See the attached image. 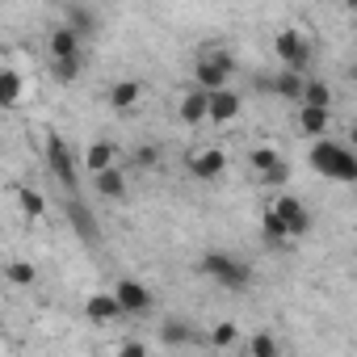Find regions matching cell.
Instances as JSON below:
<instances>
[{
  "label": "cell",
  "mask_w": 357,
  "mask_h": 357,
  "mask_svg": "<svg viewBox=\"0 0 357 357\" xmlns=\"http://www.w3.org/2000/svg\"><path fill=\"white\" fill-rule=\"evenodd\" d=\"M93 190L101 194V198H109V202H118V198H126V176H122V168H101V172H93Z\"/></svg>",
  "instance_id": "obj_10"
},
{
  "label": "cell",
  "mask_w": 357,
  "mask_h": 357,
  "mask_svg": "<svg viewBox=\"0 0 357 357\" xmlns=\"http://www.w3.org/2000/svg\"><path fill=\"white\" fill-rule=\"evenodd\" d=\"M211 344H215V349H231V344H236V324H215Z\"/></svg>",
  "instance_id": "obj_28"
},
{
  "label": "cell",
  "mask_w": 357,
  "mask_h": 357,
  "mask_svg": "<svg viewBox=\"0 0 357 357\" xmlns=\"http://www.w3.org/2000/svg\"><path fill=\"white\" fill-rule=\"evenodd\" d=\"M273 93H278V97H298V93H303V76H298L294 68H286V72L273 80Z\"/></svg>",
  "instance_id": "obj_21"
},
{
  "label": "cell",
  "mask_w": 357,
  "mask_h": 357,
  "mask_svg": "<svg viewBox=\"0 0 357 357\" xmlns=\"http://www.w3.org/2000/svg\"><path fill=\"white\" fill-rule=\"evenodd\" d=\"M303 105H324V109H332V89L324 84V80H303Z\"/></svg>",
  "instance_id": "obj_18"
},
{
  "label": "cell",
  "mask_w": 357,
  "mask_h": 357,
  "mask_svg": "<svg viewBox=\"0 0 357 357\" xmlns=\"http://www.w3.org/2000/svg\"><path fill=\"white\" fill-rule=\"evenodd\" d=\"M22 93H26V80H22V72H13V68H0V105H17L22 101Z\"/></svg>",
  "instance_id": "obj_15"
},
{
  "label": "cell",
  "mask_w": 357,
  "mask_h": 357,
  "mask_svg": "<svg viewBox=\"0 0 357 357\" xmlns=\"http://www.w3.org/2000/svg\"><path fill=\"white\" fill-rule=\"evenodd\" d=\"M84 315H89L93 324H109V319H118V315H122V307H118V298H114V294H93V298L84 303Z\"/></svg>",
  "instance_id": "obj_13"
},
{
  "label": "cell",
  "mask_w": 357,
  "mask_h": 357,
  "mask_svg": "<svg viewBox=\"0 0 357 357\" xmlns=\"http://www.w3.org/2000/svg\"><path fill=\"white\" fill-rule=\"evenodd\" d=\"M311 168L324 172V176H332V181H344V185L357 181V155H353L349 147L332 143L328 135L315 139V147H311Z\"/></svg>",
  "instance_id": "obj_1"
},
{
  "label": "cell",
  "mask_w": 357,
  "mask_h": 357,
  "mask_svg": "<svg viewBox=\"0 0 357 357\" xmlns=\"http://www.w3.org/2000/svg\"><path fill=\"white\" fill-rule=\"evenodd\" d=\"M5 278H9L13 286H30L38 273H34V265H30V261H9V265H5Z\"/></svg>",
  "instance_id": "obj_24"
},
{
  "label": "cell",
  "mask_w": 357,
  "mask_h": 357,
  "mask_svg": "<svg viewBox=\"0 0 357 357\" xmlns=\"http://www.w3.org/2000/svg\"><path fill=\"white\" fill-rule=\"evenodd\" d=\"M273 55L282 59V68L303 72V63L311 59V43H307L298 30H282V34H278V43H273Z\"/></svg>",
  "instance_id": "obj_5"
},
{
  "label": "cell",
  "mask_w": 357,
  "mask_h": 357,
  "mask_svg": "<svg viewBox=\"0 0 357 357\" xmlns=\"http://www.w3.org/2000/svg\"><path fill=\"white\" fill-rule=\"evenodd\" d=\"M240 118V97L223 84V89H211L206 93V122H236Z\"/></svg>",
  "instance_id": "obj_7"
},
{
  "label": "cell",
  "mask_w": 357,
  "mask_h": 357,
  "mask_svg": "<svg viewBox=\"0 0 357 357\" xmlns=\"http://www.w3.org/2000/svg\"><path fill=\"white\" fill-rule=\"evenodd\" d=\"M181 118L185 122H206V89H190L185 93V101H181Z\"/></svg>",
  "instance_id": "obj_16"
},
{
  "label": "cell",
  "mask_w": 357,
  "mask_h": 357,
  "mask_svg": "<svg viewBox=\"0 0 357 357\" xmlns=\"http://www.w3.org/2000/svg\"><path fill=\"white\" fill-rule=\"evenodd\" d=\"M231 72H236V59L227 51H202L198 55V68H194V84L211 93V89H223L231 80Z\"/></svg>",
  "instance_id": "obj_3"
},
{
  "label": "cell",
  "mask_w": 357,
  "mask_h": 357,
  "mask_svg": "<svg viewBox=\"0 0 357 357\" xmlns=\"http://www.w3.org/2000/svg\"><path fill=\"white\" fill-rule=\"evenodd\" d=\"M139 93H143V89H139L135 80H118V84L109 89V105H114V109H130V105L139 101Z\"/></svg>",
  "instance_id": "obj_17"
},
{
  "label": "cell",
  "mask_w": 357,
  "mask_h": 357,
  "mask_svg": "<svg viewBox=\"0 0 357 357\" xmlns=\"http://www.w3.org/2000/svg\"><path fill=\"white\" fill-rule=\"evenodd\" d=\"M114 155H118V147H114V143H93V147L84 151V164H89V172H101V168H109V164H114Z\"/></svg>",
  "instance_id": "obj_19"
},
{
  "label": "cell",
  "mask_w": 357,
  "mask_h": 357,
  "mask_svg": "<svg viewBox=\"0 0 357 357\" xmlns=\"http://www.w3.org/2000/svg\"><path fill=\"white\" fill-rule=\"evenodd\" d=\"M248 160H252V168H257V172H265V168H273V164L282 160V151H278V147H257Z\"/></svg>",
  "instance_id": "obj_26"
},
{
  "label": "cell",
  "mask_w": 357,
  "mask_h": 357,
  "mask_svg": "<svg viewBox=\"0 0 357 357\" xmlns=\"http://www.w3.org/2000/svg\"><path fill=\"white\" fill-rule=\"evenodd\" d=\"M47 164H51V172H55V181L76 194V185H80V176H76V155L68 151L63 139H51V143H47Z\"/></svg>",
  "instance_id": "obj_4"
},
{
  "label": "cell",
  "mask_w": 357,
  "mask_h": 357,
  "mask_svg": "<svg viewBox=\"0 0 357 357\" xmlns=\"http://www.w3.org/2000/svg\"><path fill=\"white\" fill-rule=\"evenodd\" d=\"M160 336H164V344H194V328L181 324V319H168Z\"/></svg>",
  "instance_id": "obj_20"
},
{
  "label": "cell",
  "mask_w": 357,
  "mask_h": 357,
  "mask_svg": "<svg viewBox=\"0 0 357 357\" xmlns=\"http://www.w3.org/2000/svg\"><path fill=\"white\" fill-rule=\"evenodd\" d=\"M17 206H22V215H30V219H43V211H47V202H43L38 190H17Z\"/></svg>",
  "instance_id": "obj_22"
},
{
  "label": "cell",
  "mask_w": 357,
  "mask_h": 357,
  "mask_svg": "<svg viewBox=\"0 0 357 357\" xmlns=\"http://www.w3.org/2000/svg\"><path fill=\"white\" fill-rule=\"evenodd\" d=\"M261 231H265L273 244H286V240H290V231H286V223L278 219V211H273V206L265 211V219H261Z\"/></svg>",
  "instance_id": "obj_23"
},
{
  "label": "cell",
  "mask_w": 357,
  "mask_h": 357,
  "mask_svg": "<svg viewBox=\"0 0 357 357\" xmlns=\"http://www.w3.org/2000/svg\"><path fill=\"white\" fill-rule=\"evenodd\" d=\"M47 47H51V59H76V55H80V34H76L72 26H59Z\"/></svg>",
  "instance_id": "obj_12"
},
{
  "label": "cell",
  "mask_w": 357,
  "mask_h": 357,
  "mask_svg": "<svg viewBox=\"0 0 357 357\" xmlns=\"http://www.w3.org/2000/svg\"><path fill=\"white\" fill-rule=\"evenodd\" d=\"M114 298H118L122 315H143V311H151V303H155V294H151L143 282H135V278H122V282L114 286Z\"/></svg>",
  "instance_id": "obj_6"
},
{
  "label": "cell",
  "mask_w": 357,
  "mask_h": 357,
  "mask_svg": "<svg viewBox=\"0 0 357 357\" xmlns=\"http://www.w3.org/2000/svg\"><path fill=\"white\" fill-rule=\"evenodd\" d=\"M202 269H206L223 290L244 294V290L252 286V265H244V261L231 257V252H206V257H202Z\"/></svg>",
  "instance_id": "obj_2"
},
{
  "label": "cell",
  "mask_w": 357,
  "mask_h": 357,
  "mask_svg": "<svg viewBox=\"0 0 357 357\" xmlns=\"http://www.w3.org/2000/svg\"><path fill=\"white\" fill-rule=\"evenodd\" d=\"M328 122H332V109H324V105H303V114H298V126H303L311 139L328 135Z\"/></svg>",
  "instance_id": "obj_14"
},
{
  "label": "cell",
  "mask_w": 357,
  "mask_h": 357,
  "mask_svg": "<svg viewBox=\"0 0 357 357\" xmlns=\"http://www.w3.org/2000/svg\"><path fill=\"white\" fill-rule=\"evenodd\" d=\"M223 168H227V155L219 147H202V151L190 155V172L198 181H215V176H223Z\"/></svg>",
  "instance_id": "obj_8"
},
{
  "label": "cell",
  "mask_w": 357,
  "mask_h": 357,
  "mask_svg": "<svg viewBox=\"0 0 357 357\" xmlns=\"http://www.w3.org/2000/svg\"><path fill=\"white\" fill-rule=\"evenodd\" d=\"M248 353H252V357H278V340L261 332V336H252V340H248Z\"/></svg>",
  "instance_id": "obj_27"
},
{
  "label": "cell",
  "mask_w": 357,
  "mask_h": 357,
  "mask_svg": "<svg viewBox=\"0 0 357 357\" xmlns=\"http://www.w3.org/2000/svg\"><path fill=\"white\" fill-rule=\"evenodd\" d=\"M273 211H278V219L286 223V231H290V236H303V231L311 227L307 206H303L298 198H290V194H286V198H278V202H273Z\"/></svg>",
  "instance_id": "obj_9"
},
{
  "label": "cell",
  "mask_w": 357,
  "mask_h": 357,
  "mask_svg": "<svg viewBox=\"0 0 357 357\" xmlns=\"http://www.w3.org/2000/svg\"><path fill=\"white\" fill-rule=\"evenodd\" d=\"M68 219H72V227H76V236H80V240H89V244H97V240H101V227H97L93 211H84L76 198L68 202Z\"/></svg>",
  "instance_id": "obj_11"
},
{
  "label": "cell",
  "mask_w": 357,
  "mask_h": 357,
  "mask_svg": "<svg viewBox=\"0 0 357 357\" xmlns=\"http://www.w3.org/2000/svg\"><path fill=\"white\" fill-rule=\"evenodd\" d=\"M261 181H265V185H286V181H290V168H286V160H278L273 168H265V172H261Z\"/></svg>",
  "instance_id": "obj_29"
},
{
  "label": "cell",
  "mask_w": 357,
  "mask_h": 357,
  "mask_svg": "<svg viewBox=\"0 0 357 357\" xmlns=\"http://www.w3.org/2000/svg\"><path fill=\"white\" fill-rule=\"evenodd\" d=\"M122 353H126V357H139V353H147V344H143V340H126Z\"/></svg>",
  "instance_id": "obj_31"
},
{
  "label": "cell",
  "mask_w": 357,
  "mask_h": 357,
  "mask_svg": "<svg viewBox=\"0 0 357 357\" xmlns=\"http://www.w3.org/2000/svg\"><path fill=\"white\" fill-rule=\"evenodd\" d=\"M135 164H139V168H151V164H160V151H155V147H139V151H135Z\"/></svg>",
  "instance_id": "obj_30"
},
{
  "label": "cell",
  "mask_w": 357,
  "mask_h": 357,
  "mask_svg": "<svg viewBox=\"0 0 357 357\" xmlns=\"http://www.w3.org/2000/svg\"><path fill=\"white\" fill-rule=\"evenodd\" d=\"M80 63H84V55H76V59H51V68H55V80L72 84V80L80 76Z\"/></svg>",
  "instance_id": "obj_25"
}]
</instances>
